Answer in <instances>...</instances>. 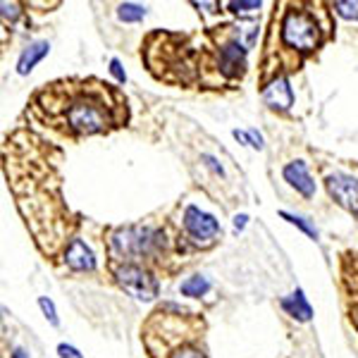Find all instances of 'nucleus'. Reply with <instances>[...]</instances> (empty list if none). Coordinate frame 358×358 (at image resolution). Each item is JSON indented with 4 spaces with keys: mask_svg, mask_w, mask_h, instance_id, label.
I'll return each mask as SVG.
<instances>
[{
    "mask_svg": "<svg viewBox=\"0 0 358 358\" xmlns=\"http://www.w3.org/2000/svg\"><path fill=\"white\" fill-rule=\"evenodd\" d=\"M34 110L67 136L106 134L129 117L127 101L101 79H62L34 96Z\"/></svg>",
    "mask_w": 358,
    "mask_h": 358,
    "instance_id": "obj_1",
    "label": "nucleus"
},
{
    "mask_svg": "<svg viewBox=\"0 0 358 358\" xmlns=\"http://www.w3.org/2000/svg\"><path fill=\"white\" fill-rule=\"evenodd\" d=\"M203 332L206 325L199 315L165 306L151 313L141 337L151 358H208Z\"/></svg>",
    "mask_w": 358,
    "mask_h": 358,
    "instance_id": "obj_2",
    "label": "nucleus"
},
{
    "mask_svg": "<svg viewBox=\"0 0 358 358\" xmlns=\"http://www.w3.org/2000/svg\"><path fill=\"white\" fill-rule=\"evenodd\" d=\"M280 15H275L277 41H280L282 60H289V65H299L306 53H313L320 48L322 41L330 34L327 10H320V5H285Z\"/></svg>",
    "mask_w": 358,
    "mask_h": 358,
    "instance_id": "obj_3",
    "label": "nucleus"
},
{
    "mask_svg": "<svg viewBox=\"0 0 358 358\" xmlns=\"http://www.w3.org/2000/svg\"><path fill=\"white\" fill-rule=\"evenodd\" d=\"M165 248V234L151 227H124L110 236V251L124 263L143 261L158 256Z\"/></svg>",
    "mask_w": 358,
    "mask_h": 358,
    "instance_id": "obj_4",
    "label": "nucleus"
},
{
    "mask_svg": "<svg viewBox=\"0 0 358 358\" xmlns=\"http://www.w3.org/2000/svg\"><path fill=\"white\" fill-rule=\"evenodd\" d=\"M113 275L117 280V285L138 301H151V299L158 296V280L143 265L122 263L120 268L113 270Z\"/></svg>",
    "mask_w": 358,
    "mask_h": 358,
    "instance_id": "obj_5",
    "label": "nucleus"
},
{
    "mask_svg": "<svg viewBox=\"0 0 358 358\" xmlns=\"http://www.w3.org/2000/svg\"><path fill=\"white\" fill-rule=\"evenodd\" d=\"M217 69L227 79H241L246 72V48L239 41V36H227L217 50Z\"/></svg>",
    "mask_w": 358,
    "mask_h": 358,
    "instance_id": "obj_6",
    "label": "nucleus"
},
{
    "mask_svg": "<svg viewBox=\"0 0 358 358\" xmlns=\"http://www.w3.org/2000/svg\"><path fill=\"white\" fill-rule=\"evenodd\" d=\"M184 229L201 246H210L215 241V236L220 234V224H217L215 217L194 206H189L187 213H184Z\"/></svg>",
    "mask_w": 358,
    "mask_h": 358,
    "instance_id": "obj_7",
    "label": "nucleus"
},
{
    "mask_svg": "<svg viewBox=\"0 0 358 358\" xmlns=\"http://www.w3.org/2000/svg\"><path fill=\"white\" fill-rule=\"evenodd\" d=\"M327 192L342 208L358 213V179L349 175H332L327 177Z\"/></svg>",
    "mask_w": 358,
    "mask_h": 358,
    "instance_id": "obj_8",
    "label": "nucleus"
},
{
    "mask_svg": "<svg viewBox=\"0 0 358 358\" xmlns=\"http://www.w3.org/2000/svg\"><path fill=\"white\" fill-rule=\"evenodd\" d=\"M263 101L268 103L270 108H275V110H287L294 103L289 82H287L285 77H275L273 82L263 89Z\"/></svg>",
    "mask_w": 358,
    "mask_h": 358,
    "instance_id": "obj_9",
    "label": "nucleus"
},
{
    "mask_svg": "<svg viewBox=\"0 0 358 358\" xmlns=\"http://www.w3.org/2000/svg\"><path fill=\"white\" fill-rule=\"evenodd\" d=\"M65 263L72 270H94L96 268V258L91 253V248H86L82 239H72V244L65 251Z\"/></svg>",
    "mask_w": 358,
    "mask_h": 358,
    "instance_id": "obj_10",
    "label": "nucleus"
},
{
    "mask_svg": "<svg viewBox=\"0 0 358 358\" xmlns=\"http://www.w3.org/2000/svg\"><path fill=\"white\" fill-rule=\"evenodd\" d=\"M285 179L296 189V192H301L303 196H308V199L315 194V182L310 179L308 170H306V163H301V160H296V163L285 167Z\"/></svg>",
    "mask_w": 358,
    "mask_h": 358,
    "instance_id": "obj_11",
    "label": "nucleus"
},
{
    "mask_svg": "<svg viewBox=\"0 0 358 358\" xmlns=\"http://www.w3.org/2000/svg\"><path fill=\"white\" fill-rule=\"evenodd\" d=\"M48 50H50V45L45 43V41H38V43L29 45L24 53L20 55V62H17V72H20V74H29L38 60H43V57L48 55Z\"/></svg>",
    "mask_w": 358,
    "mask_h": 358,
    "instance_id": "obj_12",
    "label": "nucleus"
},
{
    "mask_svg": "<svg viewBox=\"0 0 358 358\" xmlns=\"http://www.w3.org/2000/svg\"><path fill=\"white\" fill-rule=\"evenodd\" d=\"M282 308L289 310V313L294 317H299V320H310V315H313V310H310V306H308V301H306L301 289H299L296 294H292L289 299H285V301H282Z\"/></svg>",
    "mask_w": 358,
    "mask_h": 358,
    "instance_id": "obj_13",
    "label": "nucleus"
},
{
    "mask_svg": "<svg viewBox=\"0 0 358 358\" xmlns=\"http://www.w3.org/2000/svg\"><path fill=\"white\" fill-rule=\"evenodd\" d=\"M210 289V285H208V280L206 277H189L187 282L182 285V294L184 296H194V299H199V296H203V294Z\"/></svg>",
    "mask_w": 358,
    "mask_h": 358,
    "instance_id": "obj_14",
    "label": "nucleus"
},
{
    "mask_svg": "<svg viewBox=\"0 0 358 358\" xmlns=\"http://www.w3.org/2000/svg\"><path fill=\"white\" fill-rule=\"evenodd\" d=\"M117 15H120V20H122V22H138V20H143V15H146V10H143V5H136V3H124V5H120Z\"/></svg>",
    "mask_w": 358,
    "mask_h": 358,
    "instance_id": "obj_15",
    "label": "nucleus"
},
{
    "mask_svg": "<svg viewBox=\"0 0 358 358\" xmlns=\"http://www.w3.org/2000/svg\"><path fill=\"white\" fill-rule=\"evenodd\" d=\"M332 8L342 17H346V20H358V0H354V3L351 0L349 3H334Z\"/></svg>",
    "mask_w": 358,
    "mask_h": 358,
    "instance_id": "obj_16",
    "label": "nucleus"
},
{
    "mask_svg": "<svg viewBox=\"0 0 358 358\" xmlns=\"http://www.w3.org/2000/svg\"><path fill=\"white\" fill-rule=\"evenodd\" d=\"M227 8L236 15H246L253 10H261V3H227Z\"/></svg>",
    "mask_w": 358,
    "mask_h": 358,
    "instance_id": "obj_17",
    "label": "nucleus"
},
{
    "mask_svg": "<svg viewBox=\"0 0 358 358\" xmlns=\"http://www.w3.org/2000/svg\"><path fill=\"white\" fill-rule=\"evenodd\" d=\"M282 217H285V220H289L292 224H296V227H301L303 232L308 234V236H313V239H315V236H317V232H315V229L310 227V224H306V222L301 220V217H296V215H289V213H282Z\"/></svg>",
    "mask_w": 358,
    "mask_h": 358,
    "instance_id": "obj_18",
    "label": "nucleus"
},
{
    "mask_svg": "<svg viewBox=\"0 0 358 358\" xmlns=\"http://www.w3.org/2000/svg\"><path fill=\"white\" fill-rule=\"evenodd\" d=\"M38 306H41V310L45 313V317H48L53 325H57V315H55V306H53V301L50 299H45V296H41L38 299Z\"/></svg>",
    "mask_w": 358,
    "mask_h": 358,
    "instance_id": "obj_19",
    "label": "nucleus"
},
{
    "mask_svg": "<svg viewBox=\"0 0 358 358\" xmlns=\"http://www.w3.org/2000/svg\"><path fill=\"white\" fill-rule=\"evenodd\" d=\"M57 354H60L62 358H82V354H79L74 346H67V344H60L57 346Z\"/></svg>",
    "mask_w": 358,
    "mask_h": 358,
    "instance_id": "obj_20",
    "label": "nucleus"
},
{
    "mask_svg": "<svg viewBox=\"0 0 358 358\" xmlns=\"http://www.w3.org/2000/svg\"><path fill=\"white\" fill-rule=\"evenodd\" d=\"M110 72L115 74V79H117L120 84H124V82H127V74H124L122 65H120V60H113V62H110Z\"/></svg>",
    "mask_w": 358,
    "mask_h": 358,
    "instance_id": "obj_21",
    "label": "nucleus"
},
{
    "mask_svg": "<svg viewBox=\"0 0 358 358\" xmlns=\"http://www.w3.org/2000/svg\"><path fill=\"white\" fill-rule=\"evenodd\" d=\"M0 8H3V17H5V20H8V17H10V20H15V17L20 15V10H17V5H15V3H13V5H10V3H3Z\"/></svg>",
    "mask_w": 358,
    "mask_h": 358,
    "instance_id": "obj_22",
    "label": "nucleus"
},
{
    "mask_svg": "<svg viewBox=\"0 0 358 358\" xmlns=\"http://www.w3.org/2000/svg\"><path fill=\"white\" fill-rule=\"evenodd\" d=\"M248 138H251V146H253V148H263V136L258 134L256 129L248 131Z\"/></svg>",
    "mask_w": 358,
    "mask_h": 358,
    "instance_id": "obj_23",
    "label": "nucleus"
},
{
    "mask_svg": "<svg viewBox=\"0 0 358 358\" xmlns=\"http://www.w3.org/2000/svg\"><path fill=\"white\" fill-rule=\"evenodd\" d=\"M246 220H248L246 215H239V217H236V220H234V227H236V229H241V227H244V224H246Z\"/></svg>",
    "mask_w": 358,
    "mask_h": 358,
    "instance_id": "obj_24",
    "label": "nucleus"
},
{
    "mask_svg": "<svg viewBox=\"0 0 358 358\" xmlns=\"http://www.w3.org/2000/svg\"><path fill=\"white\" fill-rule=\"evenodd\" d=\"M13 358H27V351L17 349V351H15V354H13Z\"/></svg>",
    "mask_w": 358,
    "mask_h": 358,
    "instance_id": "obj_25",
    "label": "nucleus"
}]
</instances>
